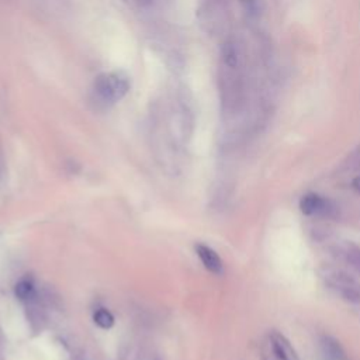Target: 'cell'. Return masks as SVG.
<instances>
[{"label":"cell","instance_id":"6da1fadb","mask_svg":"<svg viewBox=\"0 0 360 360\" xmlns=\"http://www.w3.org/2000/svg\"><path fill=\"white\" fill-rule=\"evenodd\" d=\"M130 89V82L123 73H103L94 80V92L101 101L114 103L123 99Z\"/></svg>","mask_w":360,"mask_h":360},{"label":"cell","instance_id":"7a4b0ae2","mask_svg":"<svg viewBox=\"0 0 360 360\" xmlns=\"http://www.w3.org/2000/svg\"><path fill=\"white\" fill-rule=\"evenodd\" d=\"M262 360H300L297 352L285 335L269 332L262 342Z\"/></svg>","mask_w":360,"mask_h":360},{"label":"cell","instance_id":"3957f363","mask_svg":"<svg viewBox=\"0 0 360 360\" xmlns=\"http://www.w3.org/2000/svg\"><path fill=\"white\" fill-rule=\"evenodd\" d=\"M300 208L301 213L308 217H332L336 213V207L329 199L315 193L303 196Z\"/></svg>","mask_w":360,"mask_h":360},{"label":"cell","instance_id":"277c9868","mask_svg":"<svg viewBox=\"0 0 360 360\" xmlns=\"http://www.w3.org/2000/svg\"><path fill=\"white\" fill-rule=\"evenodd\" d=\"M328 283L345 300H347L350 303L360 301V286L349 276L335 272L328 276Z\"/></svg>","mask_w":360,"mask_h":360},{"label":"cell","instance_id":"5b68a950","mask_svg":"<svg viewBox=\"0 0 360 360\" xmlns=\"http://www.w3.org/2000/svg\"><path fill=\"white\" fill-rule=\"evenodd\" d=\"M196 252H197V257L200 258L201 264L204 265V268L208 272H211L214 275H221L222 273V271H224L222 261L214 250H211L207 245L199 244V245H196Z\"/></svg>","mask_w":360,"mask_h":360},{"label":"cell","instance_id":"8992f818","mask_svg":"<svg viewBox=\"0 0 360 360\" xmlns=\"http://www.w3.org/2000/svg\"><path fill=\"white\" fill-rule=\"evenodd\" d=\"M321 346H322V352L328 360H343L345 353H343L340 345L333 338L324 336L321 340Z\"/></svg>","mask_w":360,"mask_h":360},{"label":"cell","instance_id":"52a82bcc","mask_svg":"<svg viewBox=\"0 0 360 360\" xmlns=\"http://www.w3.org/2000/svg\"><path fill=\"white\" fill-rule=\"evenodd\" d=\"M345 258L347 264L360 273V248L354 245H349L345 251Z\"/></svg>","mask_w":360,"mask_h":360},{"label":"cell","instance_id":"ba28073f","mask_svg":"<svg viewBox=\"0 0 360 360\" xmlns=\"http://www.w3.org/2000/svg\"><path fill=\"white\" fill-rule=\"evenodd\" d=\"M94 322L103 329H110L114 325V317L107 310L101 308L94 314Z\"/></svg>","mask_w":360,"mask_h":360},{"label":"cell","instance_id":"9c48e42d","mask_svg":"<svg viewBox=\"0 0 360 360\" xmlns=\"http://www.w3.org/2000/svg\"><path fill=\"white\" fill-rule=\"evenodd\" d=\"M16 296H17L20 300H24V301L33 300V298H34V289H33L31 283H29V282H20V283L16 286Z\"/></svg>","mask_w":360,"mask_h":360},{"label":"cell","instance_id":"30bf717a","mask_svg":"<svg viewBox=\"0 0 360 360\" xmlns=\"http://www.w3.org/2000/svg\"><path fill=\"white\" fill-rule=\"evenodd\" d=\"M353 189H354L357 193H360V176L354 178V180H353Z\"/></svg>","mask_w":360,"mask_h":360},{"label":"cell","instance_id":"8fae6325","mask_svg":"<svg viewBox=\"0 0 360 360\" xmlns=\"http://www.w3.org/2000/svg\"><path fill=\"white\" fill-rule=\"evenodd\" d=\"M3 166V159H2V152H0V168H2ZM0 171H2V169H0Z\"/></svg>","mask_w":360,"mask_h":360}]
</instances>
